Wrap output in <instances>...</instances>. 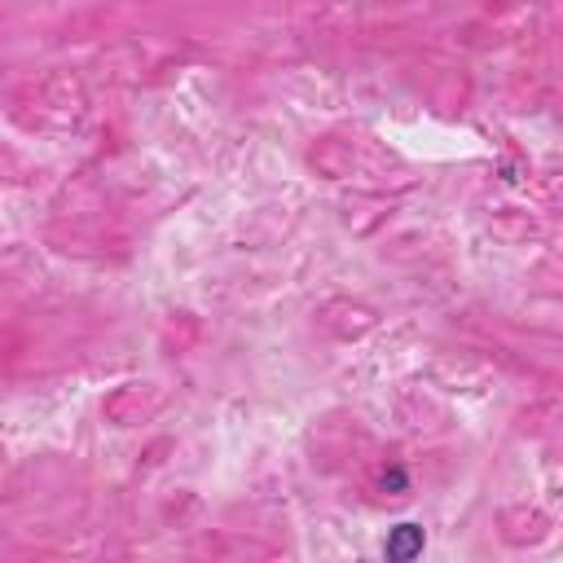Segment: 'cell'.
<instances>
[{
  "instance_id": "1",
  "label": "cell",
  "mask_w": 563,
  "mask_h": 563,
  "mask_svg": "<svg viewBox=\"0 0 563 563\" xmlns=\"http://www.w3.org/2000/svg\"><path fill=\"white\" fill-rule=\"evenodd\" d=\"M422 545H427L422 523H396L383 541V563H413L422 554Z\"/></svg>"
},
{
  "instance_id": "2",
  "label": "cell",
  "mask_w": 563,
  "mask_h": 563,
  "mask_svg": "<svg viewBox=\"0 0 563 563\" xmlns=\"http://www.w3.org/2000/svg\"><path fill=\"white\" fill-rule=\"evenodd\" d=\"M383 488H391V493H405V488H409V475H405L400 466H387V471H383Z\"/></svg>"
}]
</instances>
